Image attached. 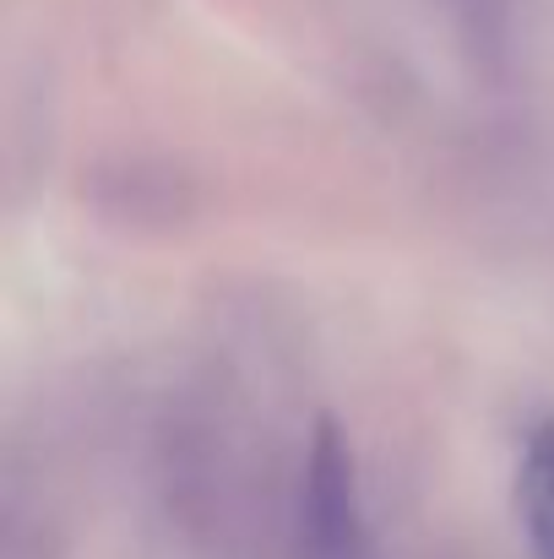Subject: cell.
<instances>
[{
    "label": "cell",
    "mask_w": 554,
    "mask_h": 559,
    "mask_svg": "<svg viewBox=\"0 0 554 559\" xmlns=\"http://www.w3.org/2000/svg\"><path fill=\"white\" fill-rule=\"evenodd\" d=\"M522 511H528V533L539 559H554V424L533 435L528 462H522Z\"/></svg>",
    "instance_id": "2"
},
{
    "label": "cell",
    "mask_w": 554,
    "mask_h": 559,
    "mask_svg": "<svg viewBox=\"0 0 554 559\" xmlns=\"http://www.w3.org/2000/svg\"><path fill=\"white\" fill-rule=\"evenodd\" d=\"M310 533L321 544V555H349L354 549V473L349 456L338 445L332 429H321L316 440V467H310Z\"/></svg>",
    "instance_id": "1"
}]
</instances>
